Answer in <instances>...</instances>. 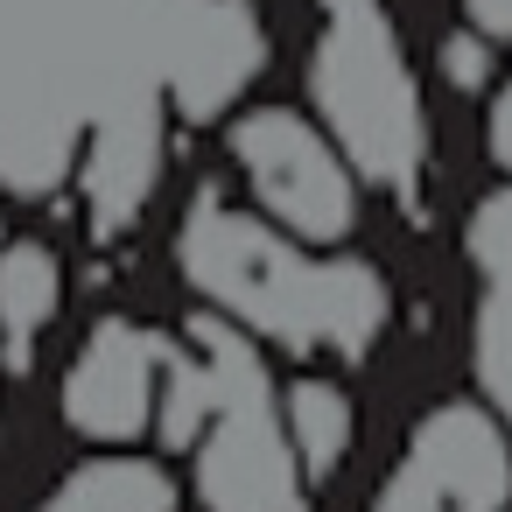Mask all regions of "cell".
Instances as JSON below:
<instances>
[{
  "mask_svg": "<svg viewBox=\"0 0 512 512\" xmlns=\"http://www.w3.org/2000/svg\"><path fill=\"white\" fill-rule=\"evenodd\" d=\"M162 260L190 309L232 323L267 358L358 372L400 323V281L372 246L316 253L260 225L204 162L162 211Z\"/></svg>",
  "mask_w": 512,
  "mask_h": 512,
  "instance_id": "1",
  "label": "cell"
},
{
  "mask_svg": "<svg viewBox=\"0 0 512 512\" xmlns=\"http://www.w3.org/2000/svg\"><path fill=\"white\" fill-rule=\"evenodd\" d=\"M281 85L365 176L379 218L435 211L456 120L442 106L421 0H281Z\"/></svg>",
  "mask_w": 512,
  "mask_h": 512,
  "instance_id": "2",
  "label": "cell"
},
{
  "mask_svg": "<svg viewBox=\"0 0 512 512\" xmlns=\"http://www.w3.org/2000/svg\"><path fill=\"white\" fill-rule=\"evenodd\" d=\"M197 162L281 239L316 246V253H351L372 246L379 204L365 176L344 162V148L323 134V120L288 92L267 85L239 99L218 127L197 134Z\"/></svg>",
  "mask_w": 512,
  "mask_h": 512,
  "instance_id": "3",
  "label": "cell"
},
{
  "mask_svg": "<svg viewBox=\"0 0 512 512\" xmlns=\"http://www.w3.org/2000/svg\"><path fill=\"white\" fill-rule=\"evenodd\" d=\"M176 330L190 337V351L204 365V386H211L204 428L183 449L197 505L204 512H309V477H302V463L288 449V428H281L274 358L204 309H190Z\"/></svg>",
  "mask_w": 512,
  "mask_h": 512,
  "instance_id": "4",
  "label": "cell"
},
{
  "mask_svg": "<svg viewBox=\"0 0 512 512\" xmlns=\"http://www.w3.org/2000/svg\"><path fill=\"white\" fill-rule=\"evenodd\" d=\"M169 358H176V323H148L134 309L92 316L57 372V421L92 449L155 442Z\"/></svg>",
  "mask_w": 512,
  "mask_h": 512,
  "instance_id": "5",
  "label": "cell"
},
{
  "mask_svg": "<svg viewBox=\"0 0 512 512\" xmlns=\"http://www.w3.org/2000/svg\"><path fill=\"white\" fill-rule=\"evenodd\" d=\"M512 505V442L491 407L463 393H435L386 463L372 512H505Z\"/></svg>",
  "mask_w": 512,
  "mask_h": 512,
  "instance_id": "6",
  "label": "cell"
},
{
  "mask_svg": "<svg viewBox=\"0 0 512 512\" xmlns=\"http://www.w3.org/2000/svg\"><path fill=\"white\" fill-rule=\"evenodd\" d=\"M71 246L36 218L0 225V372H29L71 316Z\"/></svg>",
  "mask_w": 512,
  "mask_h": 512,
  "instance_id": "7",
  "label": "cell"
},
{
  "mask_svg": "<svg viewBox=\"0 0 512 512\" xmlns=\"http://www.w3.org/2000/svg\"><path fill=\"white\" fill-rule=\"evenodd\" d=\"M281 428H288V449L316 484H330L351 449H358V393H351V372H323V365H295L281 372Z\"/></svg>",
  "mask_w": 512,
  "mask_h": 512,
  "instance_id": "8",
  "label": "cell"
},
{
  "mask_svg": "<svg viewBox=\"0 0 512 512\" xmlns=\"http://www.w3.org/2000/svg\"><path fill=\"white\" fill-rule=\"evenodd\" d=\"M36 512H176V477L141 449H99Z\"/></svg>",
  "mask_w": 512,
  "mask_h": 512,
  "instance_id": "9",
  "label": "cell"
},
{
  "mask_svg": "<svg viewBox=\"0 0 512 512\" xmlns=\"http://www.w3.org/2000/svg\"><path fill=\"white\" fill-rule=\"evenodd\" d=\"M463 351H470V393L512 442V281H470Z\"/></svg>",
  "mask_w": 512,
  "mask_h": 512,
  "instance_id": "10",
  "label": "cell"
},
{
  "mask_svg": "<svg viewBox=\"0 0 512 512\" xmlns=\"http://www.w3.org/2000/svg\"><path fill=\"white\" fill-rule=\"evenodd\" d=\"M435 15L470 36L491 64H512V0H435Z\"/></svg>",
  "mask_w": 512,
  "mask_h": 512,
  "instance_id": "11",
  "label": "cell"
},
{
  "mask_svg": "<svg viewBox=\"0 0 512 512\" xmlns=\"http://www.w3.org/2000/svg\"><path fill=\"white\" fill-rule=\"evenodd\" d=\"M505 512H512V505H505Z\"/></svg>",
  "mask_w": 512,
  "mask_h": 512,
  "instance_id": "12",
  "label": "cell"
}]
</instances>
